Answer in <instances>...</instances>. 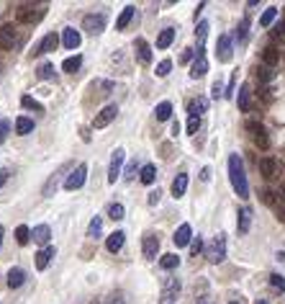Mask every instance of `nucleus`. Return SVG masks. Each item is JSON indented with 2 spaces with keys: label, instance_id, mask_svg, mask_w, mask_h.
Instances as JSON below:
<instances>
[{
  "label": "nucleus",
  "instance_id": "22",
  "mask_svg": "<svg viewBox=\"0 0 285 304\" xmlns=\"http://www.w3.org/2000/svg\"><path fill=\"white\" fill-rule=\"evenodd\" d=\"M31 237H33V242H39V245H49V237H52V230H49V224H39V227H33V232H31Z\"/></svg>",
  "mask_w": 285,
  "mask_h": 304
},
{
  "label": "nucleus",
  "instance_id": "51",
  "mask_svg": "<svg viewBox=\"0 0 285 304\" xmlns=\"http://www.w3.org/2000/svg\"><path fill=\"white\" fill-rule=\"evenodd\" d=\"M136 170H139V168H136V163H131V165L126 168V173H124V178H126V180H131V178H136Z\"/></svg>",
  "mask_w": 285,
  "mask_h": 304
},
{
  "label": "nucleus",
  "instance_id": "6",
  "mask_svg": "<svg viewBox=\"0 0 285 304\" xmlns=\"http://www.w3.org/2000/svg\"><path fill=\"white\" fill-rule=\"evenodd\" d=\"M180 294V279H165L162 281V304H172Z\"/></svg>",
  "mask_w": 285,
  "mask_h": 304
},
{
  "label": "nucleus",
  "instance_id": "23",
  "mask_svg": "<svg viewBox=\"0 0 285 304\" xmlns=\"http://www.w3.org/2000/svg\"><path fill=\"white\" fill-rule=\"evenodd\" d=\"M239 235H247L250 232V227H252V209L250 206H244V209H239Z\"/></svg>",
  "mask_w": 285,
  "mask_h": 304
},
{
  "label": "nucleus",
  "instance_id": "8",
  "mask_svg": "<svg viewBox=\"0 0 285 304\" xmlns=\"http://www.w3.org/2000/svg\"><path fill=\"white\" fill-rule=\"evenodd\" d=\"M116 113H118V106H113V103L105 106V108H100V113L93 119V127H95V129H105V127L116 119Z\"/></svg>",
  "mask_w": 285,
  "mask_h": 304
},
{
  "label": "nucleus",
  "instance_id": "59",
  "mask_svg": "<svg viewBox=\"0 0 285 304\" xmlns=\"http://www.w3.org/2000/svg\"><path fill=\"white\" fill-rule=\"evenodd\" d=\"M3 232H6V230H3V224H0V245H3Z\"/></svg>",
  "mask_w": 285,
  "mask_h": 304
},
{
  "label": "nucleus",
  "instance_id": "55",
  "mask_svg": "<svg viewBox=\"0 0 285 304\" xmlns=\"http://www.w3.org/2000/svg\"><path fill=\"white\" fill-rule=\"evenodd\" d=\"M200 180H206V183L211 180V168H203L200 170Z\"/></svg>",
  "mask_w": 285,
  "mask_h": 304
},
{
  "label": "nucleus",
  "instance_id": "7",
  "mask_svg": "<svg viewBox=\"0 0 285 304\" xmlns=\"http://www.w3.org/2000/svg\"><path fill=\"white\" fill-rule=\"evenodd\" d=\"M42 8H44V6H42ZM42 8H36V6L26 3V6H21V8H18V13H16V16H18V21H21V23H33V21H39V18L44 16V11H42Z\"/></svg>",
  "mask_w": 285,
  "mask_h": 304
},
{
  "label": "nucleus",
  "instance_id": "29",
  "mask_svg": "<svg viewBox=\"0 0 285 304\" xmlns=\"http://www.w3.org/2000/svg\"><path fill=\"white\" fill-rule=\"evenodd\" d=\"M159 265H162L165 271H175L177 265H180V258H177L175 253H167V255H162V258H159Z\"/></svg>",
  "mask_w": 285,
  "mask_h": 304
},
{
  "label": "nucleus",
  "instance_id": "58",
  "mask_svg": "<svg viewBox=\"0 0 285 304\" xmlns=\"http://www.w3.org/2000/svg\"><path fill=\"white\" fill-rule=\"evenodd\" d=\"M255 304H270V299H257Z\"/></svg>",
  "mask_w": 285,
  "mask_h": 304
},
{
  "label": "nucleus",
  "instance_id": "30",
  "mask_svg": "<svg viewBox=\"0 0 285 304\" xmlns=\"http://www.w3.org/2000/svg\"><path fill=\"white\" fill-rule=\"evenodd\" d=\"M250 98H252L250 85H241V88H239V96H236V103H239L241 111H247V108H250Z\"/></svg>",
  "mask_w": 285,
  "mask_h": 304
},
{
  "label": "nucleus",
  "instance_id": "9",
  "mask_svg": "<svg viewBox=\"0 0 285 304\" xmlns=\"http://www.w3.org/2000/svg\"><path fill=\"white\" fill-rule=\"evenodd\" d=\"M124 158H126V152L118 147V149L113 152V158H111V165H108V183H116V178L121 175V165H124Z\"/></svg>",
  "mask_w": 285,
  "mask_h": 304
},
{
  "label": "nucleus",
  "instance_id": "46",
  "mask_svg": "<svg viewBox=\"0 0 285 304\" xmlns=\"http://www.w3.org/2000/svg\"><path fill=\"white\" fill-rule=\"evenodd\" d=\"M270 284H272L277 291L285 294V276H280V273H270Z\"/></svg>",
  "mask_w": 285,
  "mask_h": 304
},
{
  "label": "nucleus",
  "instance_id": "57",
  "mask_svg": "<svg viewBox=\"0 0 285 304\" xmlns=\"http://www.w3.org/2000/svg\"><path fill=\"white\" fill-rule=\"evenodd\" d=\"M195 304H208V296H200V299H198Z\"/></svg>",
  "mask_w": 285,
  "mask_h": 304
},
{
  "label": "nucleus",
  "instance_id": "1",
  "mask_svg": "<svg viewBox=\"0 0 285 304\" xmlns=\"http://www.w3.org/2000/svg\"><path fill=\"white\" fill-rule=\"evenodd\" d=\"M229 178H231V186L239 199H250V180H247V173H244V163L241 158L236 155H229Z\"/></svg>",
  "mask_w": 285,
  "mask_h": 304
},
{
  "label": "nucleus",
  "instance_id": "15",
  "mask_svg": "<svg viewBox=\"0 0 285 304\" xmlns=\"http://www.w3.org/2000/svg\"><path fill=\"white\" fill-rule=\"evenodd\" d=\"M13 44H16V28H13V23L0 26V47H3V49H13Z\"/></svg>",
  "mask_w": 285,
  "mask_h": 304
},
{
  "label": "nucleus",
  "instance_id": "11",
  "mask_svg": "<svg viewBox=\"0 0 285 304\" xmlns=\"http://www.w3.org/2000/svg\"><path fill=\"white\" fill-rule=\"evenodd\" d=\"M260 173H262L267 180H275V178L280 175V163H277L275 158H270V155H267V158H262V160H260Z\"/></svg>",
  "mask_w": 285,
  "mask_h": 304
},
{
  "label": "nucleus",
  "instance_id": "19",
  "mask_svg": "<svg viewBox=\"0 0 285 304\" xmlns=\"http://www.w3.org/2000/svg\"><path fill=\"white\" fill-rule=\"evenodd\" d=\"M134 49H136V59L141 62V65H149L152 62V47L147 44V39H136V44H134Z\"/></svg>",
  "mask_w": 285,
  "mask_h": 304
},
{
  "label": "nucleus",
  "instance_id": "32",
  "mask_svg": "<svg viewBox=\"0 0 285 304\" xmlns=\"http://www.w3.org/2000/svg\"><path fill=\"white\" fill-rule=\"evenodd\" d=\"M206 34H208V21H200L195 28V39H198V54H203V42H206Z\"/></svg>",
  "mask_w": 285,
  "mask_h": 304
},
{
  "label": "nucleus",
  "instance_id": "13",
  "mask_svg": "<svg viewBox=\"0 0 285 304\" xmlns=\"http://www.w3.org/2000/svg\"><path fill=\"white\" fill-rule=\"evenodd\" d=\"M141 250H144V258H157V253H159V237L157 235H152V232H147L144 235V240H141Z\"/></svg>",
  "mask_w": 285,
  "mask_h": 304
},
{
  "label": "nucleus",
  "instance_id": "14",
  "mask_svg": "<svg viewBox=\"0 0 285 304\" xmlns=\"http://www.w3.org/2000/svg\"><path fill=\"white\" fill-rule=\"evenodd\" d=\"M54 255H57V248H54V245H47V248H42V250L36 253V268H39V271H44L47 265L52 263V258H54Z\"/></svg>",
  "mask_w": 285,
  "mask_h": 304
},
{
  "label": "nucleus",
  "instance_id": "21",
  "mask_svg": "<svg viewBox=\"0 0 285 304\" xmlns=\"http://www.w3.org/2000/svg\"><path fill=\"white\" fill-rule=\"evenodd\" d=\"M80 42H83V36H80L77 28H64V34H62V44H64L67 49H77Z\"/></svg>",
  "mask_w": 285,
  "mask_h": 304
},
{
  "label": "nucleus",
  "instance_id": "10",
  "mask_svg": "<svg viewBox=\"0 0 285 304\" xmlns=\"http://www.w3.org/2000/svg\"><path fill=\"white\" fill-rule=\"evenodd\" d=\"M247 132H252V137H255V142H257L260 149H267V147H270L267 132H265V127H262L260 121H247Z\"/></svg>",
  "mask_w": 285,
  "mask_h": 304
},
{
  "label": "nucleus",
  "instance_id": "26",
  "mask_svg": "<svg viewBox=\"0 0 285 304\" xmlns=\"http://www.w3.org/2000/svg\"><path fill=\"white\" fill-rule=\"evenodd\" d=\"M23 281H26V271H23V268H18V265H16V268L8 271V286H11V289L23 286Z\"/></svg>",
  "mask_w": 285,
  "mask_h": 304
},
{
  "label": "nucleus",
  "instance_id": "41",
  "mask_svg": "<svg viewBox=\"0 0 285 304\" xmlns=\"http://www.w3.org/2000/svg\"><path fill=\"white\" fill-rule=\"evenodd\" d=\"M262 199H265V204H267V206H275V209L282 214V206H280V201H277V194H275V191H265V194H262Z\"/></svg>",
  "mask_w": 285,
  "mask_h": 304
},
{
  "label": "nucleus",
  "instance_id": "18",
  "mask_svg": "<svg viewBox=\"0 0 285 304\" xmlns=\"http://www.w3.org/2000/svg\"><path fill=\"white\" fill-rule=\"evenodd\" d=\"M206 111H208V98H193V101H188V113H190V116L200 119Z\"/></svg>",
  "mask_w": 285,
  "mask_h": 304
},
{
  "label": "nucleus",
  "instance_id": "45",
  "mask_svg": "<svg viewBox=\"0 0 285 304\" xmlns=\"http://www.w3.org/2000/svg\"><path fill=\"white\" fill-rule=\"evenodd\" d=\"M272 39H275V42H282V39H285V21H280V23L272 26Z\"/></svg>",
  "mask_w": 285,
  "mask_h": 304
},
{
  "label": "nucleus",
  "instance_id": "36",
  "mask_svg": "<svg viewBox=\"0 0 285 304\" xmlns=\"http://www.w3.org/2000/svg\"><path fill=\"white\" fill-rule=\"evenodd\" d=\"M100 232H103V219H100V217H93V222L88 224V237L98 240V237H100Z\"/></svg>",
  "mask_w": 285,
  "mask_h": 304
},
{
  "label": "nucleus",
  "instance_id": "50",
  "mask_svg": "<svg viewBox=\"0 0 285 304\" xmlns=\"http://www.w3.org/2000/svg\"><path fill=\"white\" fill-rule=\"evenodd\" d=\"M203 250V240L200 237H193V242H190V255H198Z\"/></svg>",
  "mask_w": 285,
  "mask_h": 304
},
{
  "label": "nucleus",
  "instance_id": "53",
  "mask_svg": "<svg viewBox=\"0 0 285 304\" xmlns=\"http://www.w3.org/2000/svg\"><path fill=\"white\" fill-rule=\"evenodd\" d=\"M105 304H124V296H121V294H111L105 299Z\"/></svg>",
  "mask_w": 285,
  "mask_h": 304
},
{
  "label": "nucleus",
  "instance_id": "5",
  "mask_svg": "<svg viewBox=\"0 0 285 304\" xmlns=\"http://www.w3.org/2000/svg\"><path fill=\"white\" fill-rule=\"evenodd\" d=\"M216 57H219V62H231V57H234V42H231L229 34L219 36V42H216Z\"/></svg>",
  "mask_w": 285,
  "mask_h": 304
},
{
  "label": "nucleus",
  "instance_id": "39",
  "mask_svg": "<svg viewBox=\"0 0 285 304\" xmlns=\"http://www.w3.org/2000/svg\"><path fill=\"white\" fill-rule=\"evenodd\" d=\"M124 214H126L124 204H111V206H108V217H111L113 222H121V219H124Z\"/></svg>",
  "mask_w": 285,
  "mask_h": 304
},
{
  "label": "nucleus",
  "instance_id": "17",
  "mask_svg": "<svg viewBox=\"0 0 285 304\" xmlns=\"http://www.w3.org/2000/svg\"><path fill=\"white\" fill-rule=\"evenodd\" d=\"M172 240H175V245H177V248H185L188 242H193V227H190L188 222H185V224H180Z\"/></svg>",
  "mask_w": 285,
  "mask_h": 304
},
{
  "label": "nucleus",
  "instance_id": "43",
  "mask_svg": "<svg viewBox=\"0 0 285 304\" xmlns=\"http://www.w3.org/2000/svg\"><path fill=\"white\" fill-rule=\"evenodd\" d=\"M21 103H23V108H33V111H39V113H44V106L39 103V101H33L31 96H23V98H21Z\"/></svg>",
  "mask_w": 285,
  "mask_h": 304
},
{
  "label": "nucleus",
  "instance_id": "3",
  "mask_svg": "<svg viewBox=\"0 0 285 304\" xmlns=\"http://www.w3.org/2000/svg\"><path fill=\"white\" fill-rule=\"evenodd\" d=\"M105 23H108L105 13H88V16L83 18V28H85L88 34H93V36L103 34V31H105Z\"/></svg>",
  "mask_w": 285,
  "mask_h": 304
},
{
  "label": "nucleus",
  "instance_id": "12",
  "mask_svg": "<svg viewBox=\"0 0 285 304\" xmlns=\"http://www.w3.org/2000/svg\"><path fill=\"white\" fill-rule=\"evenodd\" d=\"M57 47H59V36H57V34L52 31V34H47V36H44V39H42V42H39V44H36L33 54H49V52H54Z\"/></svg>",
  "mask_w": 285,
  "mask_h": 304
},
{
  "label": "nucleus",
  "instance_id": "16",
  "mask_svg": "<svg viewBox=\"0 0 285 304\" xmlns=\"http://www.w3.org/2000/svg\"><path fill=\"white\" fill-rule=\"evenodd\" d=\"M206 72H208V59H206V54H198L195 62L190 65V78H193V80H200Z\"/></svg>",
  "mask_w": 285,
  "mask_h": 304
},
{
  "label": "nucleus",
  "instance_id": "49",
  "mask_svg": "<svg viewBox=\"0 0 285 304\" xmlns=\"http://www.w3.org/2000/svg\"><path fill=\"white\" fill-rule=\"evenodd\" d=\"M198 129H200V119L190 116V119H188V134H195Z\"/></svg>",
  "mask_w": 285,
  "mask_h": 304
},
{
  "label": "nucleus",
  "instance_id": "60",
  "mask_svg": "<svg viewBox=\"0 0 285 304\" xmlns=\"http://www.w3.org/2000/svg\"><path fill=\"white\" fill-rule=\"evenodd\" d=\"M231 304H239V301H231Z\"/></svg>",
  "mask_w": 285,
  "mask_h": 304
},
{
  "label": "nucleus",
  "instance_id": "44",
  "mask_svg": "<svg viewBox=\"0 0 285 304\" xmlns=\"http://www.w3.org/2000/svg\"><path fill=\"white\" fill-rule=\"evenodd\" d=\"M170 70H172V62H170V59H162V62L157 65V78H167Z\"/></svg>",
  "mask_w": 285,
  "mask_h": 304
},
{
  "label": "nucleus",
  "instance_id": "52",
  "mask_svg": "<svg viewBox=\"0 0 285 304\" xmlns=\"http://www.w3.org/2000/svg\"><path fill=\"white\" fill-rule=\"evenodd\" d=\"M8 178H11V170H8V168H0V188L8 183Z\"/></svg>",
  "mask_w": 285,
  "mask_h": 304
},
{
  "label": "nucleus",
  "instance_id": "31",
  "mask_svg": "<svg viewBox=\"0 0 285 304\" xmlns=\"http://www.w3.org/2000/svg\"><path fill=\"white\" fill-rule=\"evenodd\" d=\"M154 178H157V168L149 163V165H144L141 170H139V180L144 183V186H149V183H154Z\"/></svg>",
  "mask_w": 285,
  "mask_h": 304
},
{
  "label": "nucleus",
  "instance_id": "38",
  "mask_svg": "<svg viewBox=\"0 0 285 304\" xmlns=\"http://www.w3.org/2000/svg\"><path fill=\"white\" fill-rule=\"evenodd\" d=\"M80 65H83V57L75 54V57H67V59L62 62V70H64V72H77Z\"/></svg>",
  "mask_w": 285,
  "mask_h": 304
},
{
  "label": "nucleus",
  "instance_id": "33",
  "mask_svg": "<svg viewBox=\"0 0 285 304\" xmlns=\"http://www.w3.org/2000/svg\"><path fill=\"white\" fill-rule=\"evenodd\" d=\"M36 75H39V80H54V65L52 62H42L39 70H36Z\"/></svg>",
  "mask_w": 285,
  "mask_h": 304
},
{
  "label": "nucleus",
  "instance_id": "28",
  "mask_svg": "<svg viewBox=\"0 0 285 304\" xmlns=\"http://www.w3.org/2000/svg\"><path fill=\"white\" fill-rule=\"evenodd\" d=\"M154 116H157V121H167V119L172 116V103H170V101H162V103L154 108Z\"/></svg>",
  "mask_w": 285,
  "mask_h": 304
},
{
  "label": "nucleus",
  "instance_id": "2",
  "mask_svg": "<svg viewBox=\"0 0 285 304\" xmlns=\"http://www.w3.org/2000/svg\"><path fill=\"white\" fill-rule=\"evenodd\" d=\"M206 258H208V263H213V265H219V263L226 258V235H224V232H219V235L208 242Z\"/></svg>",
  "mask_w": 285,
  "mask_h": 304
},
{
  "label": "nucleus",
  "instance_id": "24",
  "mask_svg": "<svg viewBox=\"0 0 285 304\" xmlns=\"http://www.w3.org/2000/svg\"><path fill=\"white\" fill-rule=\"evenodd\" d=\"M172 42H175V28L172 26L170 28H162L159 36H157V49H167Z\"/></svg>",
  "mask_w": 285,
  "mask_h": 304
},
{
  "label": "nucleus",
  "instance_id": "37",
  "mask_svg": "<svg viewBox=\"0 0 285 304\" xmlns=\"http://www.w3.org/2000/svg\"><path fill=\"white\" fill-rule=\"evenodd\" d=\"M247 36H250V18H241V23L236 26V42L244 44V42H247Z\"/></svg>",
  "mask_w": 285,
  "mask_h": 304
},
{
  "label": "nucleus",
  "instance_id": "54",
  "mask_svg": "<svg viewBox=\"0 0 285 304\" xmlns=\"http://www.w3.org/2000/svg\"><path fill=\"white\" fill-rule=\"evenodd\" d=\"M159 199H162V191H159V188L149 194V204H152V206H154V204H159Z\"/></svg>",
  "mask_w": 285,
  "mask_h": 304
},
{
  "label": "nucleus",
  "instance_id": "20",
  "mask_svg": "<svg viewBox=\"0 0 285 304\" xmlns=\"http://www.w3.org/2000/svg\"><path fill=\"white\" fill-rule=\"evenodd\" d=\"M124 242H126V232L116 230L113 235H108V240H105V248H108V253H118L121 248H124Z\"/></svg>",
  "mask_w": 285,
  "mask_h": 304
},
{
  "label": "nucleus",
  "instance_id": "4",
  "mask_svg": "<svg viewBox=\"0 0 285 304\" xmlns=\"http://www.w3.org/2000/svg\"><path fill=\"white\" fill-rule=\"evenodd\" d=\"M85 178H88V165H85V163H80V165H77V168L67 175L64 188H67V191H77V188H83Z\"/></svg>",
  "mask_w": 285,
  "mask_h": 304
},
{
  "label": "nucleus",
  "instance_id": "47",
  "mask_svg": "<svg viewBox=\"0 0 285 304\" xmlns=\"http://www.w3.org/2000/svg\"><path fill=\"white\" fill-rule=\"evenodd\" d=\"M257 78H260L262 83H267V80H272V67H267V65H262V67L257 70Z\"/></svg>",
  "mask_w": 285,
  "mask_h": 304
},
{
  "label": "nucleus",
  "instance_id": "40",
  "mask_svg": "<svg viewBox=\"0 0 285 304\" xmlns=\"http://www.w3.org/2000/svg\"><path fill=\"white\" fill-rule=\"evenodd\" d=\"M275 18H277V8H275V6H270V8L262 13V18H260V26H265V28H267V26H270Z\"/></svg>",
  "mask_w": 285,
  "mask_h": 304
},
{
  "label": "nucleus",
  "instance_id": "25",
  "mask_svg": "<svg viewBox=\"0 0 285 304\" xmlns=\"http://www.w3.org/2000/svg\"><path fill=\"white\" fill-rule=\"evenodd\" d=\"M185 191H188V173H180V175L172 180V196L180 199V196H185Z\"/></svg>",
  "mask_w": 285,
  "mask_h": 304
},
{
  "label": "nucleus",
  "instance_id": "35",
  "mask_svg": "<svg viewBox=\"0 0 285 304\" xmlns=\"http://www.w3.org/2000/svg\"><path fill=\"white\" fill-rule=\"evenodd\" d=\"M16 132H18V134H31V132H33V119L18 116V119H16Z\"/></svg>",
  "mask_w": 285,
  "mask_h": 304
},
{
  "label": "nucleus",
  "instance_id": "27",
  "mask_svg": "<svg viewBox=\"0 0 285 304\" xmlns=\"http://www.w3.org/2000/svg\"><path fill=\"white\" fill-rule=\"evenodd\" d=\"M134 13H136V11H134V6H126L124 11H121V16H118V21H116V28H118V31H124V28H126V26L131 23V18H134Z\"/></svg>",
  "mask_w": 285,
  "mask_h": 304
},
{
  "label": "nucleus",
  "instance_id": "48",
  "mask_svg": "<svg viewBox=\"0 0 285 304\" xmlns=\"http://www.w3.org/2000/svg\"><path fill=\"white\" fill-rule=\"evenodd\" d=\"M11 134V121L0 116V142H6V137Z\"/></svg>",
  "mask_w": 285,
  "mask_h": 304
},
{
  "label": "nucleus",
  "instance_id": "42",
  "mask_svg": "<svg viewBox=\"0 0 285 304\" xmlns=\"http://www.w3.org/2000/svg\"><path fill=\"white\" fill-rule=\"evenodd\" d=\"M16 240H18V245H26V242L31 240V230H28L26 224H21L18 230H16Z\"/></svg>",
  "mask_w": 285,
  "mask_h": 304
},
{
  "label": "nucleus",
  "instance_id": "56",
  "mask_svg": "<svg viewBox=\"0 0 285 304\" xmlns=\"http://www.w3.org/2000/svg\"><path fill=\"white\" fill-rule=\"evenodd\" d=\"M211 90H213V98H221V96H224V93H221V83H219V80L213 83V88H211Z\"/></svg>",
  "mask_w": 285,
  "mask_h": 304
},
{
  "label": "nucleus",
  "instance_id": "34",
  "mask_svg": "<svg viewBox=\"0 0 285 304\" xmlns=\"http://www.w3.org/2000/svg\"><path fill=\"white\" fill-rule=\"evenodd\" d=\"M262 62H265L267 67H275V65L280 62V52H277L275 47H267V49L262 52Z\"/></svg>",
  "mask_w": 285,
  "mask_h": 304
}]
</instances>
